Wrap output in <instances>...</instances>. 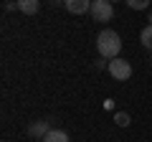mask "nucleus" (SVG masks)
Wrapping results in <instances>:
<instances>
[{"label": "nucleus", "instance_id": "f257e3e1", "mask_svg": "<svg viewBox=\"0 0 152 142\" xmlns=\"http://www.w3.org/2000/svg\"><path fill=\"white\" fill-rule=\"evenodd\" d=\"M96 51L102 59H119V51H122V38H119V33L117 31H102L96 36Z\"/></svg>", "mask_w": 152, "mask_h": 142}, {"label": "nucleus", "instance_id": "f03ea898", "mask_svg": "<svg viewBox=\"0 0 152 142\" xmlns=\"http://www.w3.org/2000/svg\"><path fill=\"white\" fill-rule=\"evenodd\" d=\"M107 69H109V74H112L117 81H127V79L132 76V64L124 61V59H112Z\"/></svg>", "mask_w": 152, "mask_h": 142}, {"label": "nucleus", "instance_id": "7ed1b4c3", "mask_svg": "<svg viewBox=\"0 0 152 142\" xmlns=\"http://www.w3.org/2000/svg\"><path fill=\"white\" fill-rule=\"evenodd\" d=\"M91 15H94V20H99V23L112 20V15H114L112 3H109V0H94L91 3Z\"/></svg>", "mask_w": 152, "mask_h": 142}, {"label": "nucleus", "instance_id": "20e7f679", "mask_svg": "<svg viewBox=\"0 0 152 142\" xmlns=\"http://www.w3.org/2000/svg\"><path fill=\"white\" fill-rule=\"evenodd\" d=\"M91 3L94 0H66L64 5H66V10L74 13V15H84V13L91 10Z\"/></svg>", "mask_w": 152, "mask_h": 142}, {"label": "nucleus", "instance_id": "39448f33", "mask_svg": "<svg viewBox=\"0 0 152 142\" xmlns=\"http://www.w3.org/2000/svg\"><path fill=\"white\" fill-rule=\"evenodd\" d=\"M51 132V124L46 119H38V122H33L31 127H28V135H33V137H41V140H43L46 135H48Z\"/></svg>", "mask_w": 152, "mask_h": 142}, {"label": "nucleus", "instance_id": "423d86ee", "mask_svg": "<svg viewBox=\"0 0 152 142\" xmlns=\"http://www.w3.org/2000/svg\"><path fill=\"white\" fill-rule=\"evenodd\" d=\"M15 8H18L20 13H26V15H36L38 8H41V3H38V0H18Z\"/></svg>", "mask_w": 152, "mask_h": 142}, {"label": "nucleus", "instance_id": "0eeeda50", "mask_svg": "<svg viewBox=\"0 0 152 142\" xmlns=\"http://www.w3.org/2000/svg\"><path fill=\"white\" fill-rule=\"evenodd\" d=\"M43 142H69V135L64 130H51L48 135L43 137Z\"/></svg>", "mask_w": 152, "mask_h": 142}, {"label": "nucleus", "instance_id": "6e6552de", "mask_svg": "<svg viewBox=\"0 0 152 142\" xmlns=\"http://www.w3.org/2000/svg\"><path fill=\"white\" fill-rule=\"evenodd\" d=\"M140 41H142L145 48H152V26H145L140 31Z\"/></svg>", "mask_w": 152, "mask_h": 142}, {"label": "nucleus", "instance_id": "1a4fd4ad", "mask_svg": "<svg viewBox=\"0 0 152 142\" xmlns=\"http://www.w3.org/2000/svg\"><path fill=\"white\" fill-rule=\"evenodd\" d=\"M127 5H129L132 10H145V8L150 5V0H127Z\"/></svg>", "mask_w": 152, "mask_h": 142}, {"label": "nucleus", "instance_id": "9d476101", "mask_svg": "<svg viewBox=\"0 0 152 142\" xmlns=\"http://www.w3.org/2000/svg\"><path fill=\"white\" fill-rule=\"evenodd\" d=\"M114 122H117L119 127H127V124H129V114H127V112H117V117H114Z\"/></svg>", "mask_w": 152, "mask_h": 142}, {"label": "nucleus", "instance_id": "9b49d317", "mask_svg": "<svg viewBox=\"0 0 152 142\" xmlns=\"http://www.w3.org/2000/svg\"><path fill=\"white\" fill-rule=\"evenodd\" d=\"M150 26H152V15H150Z\"/></svg>", "mask_w": 152, "mask_h": 142}, {"label": "nucleus", "instance_id": "f8f14e48", "mask_svg": "<svg viewBox=\"0 0 152 142\" xmlns=\"http://www.w3.org/2000/svg\"><path fill=\"white\" fill-rule=\"evenodd\" d=\"M109 3H112V0H109Z\"/></svg>", "mask_w": 152, "mask_h": 142}]
</instances>
